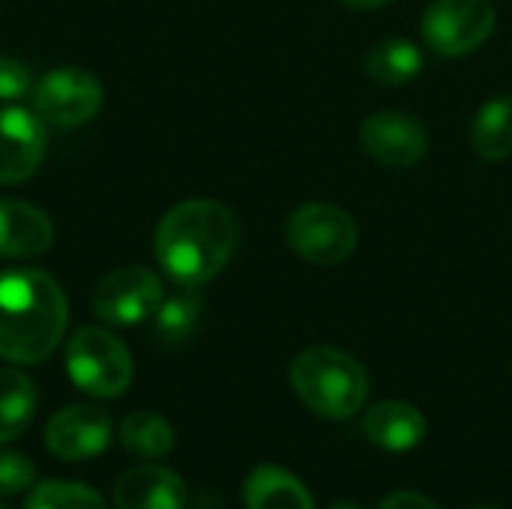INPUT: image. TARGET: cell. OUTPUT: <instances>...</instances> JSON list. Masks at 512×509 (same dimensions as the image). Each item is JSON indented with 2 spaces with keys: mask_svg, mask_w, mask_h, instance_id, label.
<instances>
[{
  "mask_svg": "<svg viewBox=\"0 0 512 509\" xmlns=\"http://www.w3.org/2000/svg\"><path fill=\"white\" fill-rule=\"evenodd\" d=\"M240 240L234 213L219 201H183L171 207L153 237L156 261L180 288H201L231 261Z\"/></svg>",
  "mask_w": 512,
  "mask_h": 509,
  "instance_id": "6da1fadb",
  "label": "cell"
},
{
  "mask_svg": "<svg viewBox=\"0 0 512 509\" xmlns=\"http://www.w3.org/2000/svg\"><path fill=\"white\" fill-rule=\"evenodd\" d=\"M66 321L69 303L54 276L30 267L0 273V357L6 363L45 360L60 345Z\"/></svg>",
  "mask_w": 512,
  "mask_h": 509,
  "instance_id": "7a4b0ae2",
  "label": "cell"
},
{
  "mask_svg": "<svg viewBox=\"0 0 512 509\" xmlns=\"http://www.w3.org/2000/svg\"><path fill=\"white\" fill-rule=\"evenodd\" d=\"M291 387L309 411L327 420H348L366 405L369 375L351 354L315 345L294 357Z\"/></svg>",
  "mask_w": 512,
  "mask_h": 509,
  "instance_id": "3957f363",
  "label": "cell"
},
{
  "mask_svg": "<svg viewBox=\"0 0 512 509\" xmlns=\"http://www.w3.org/2000/svg\"><path fill=\"white\" fill-rule=\"evenodd\" d=\"M66 372L81 393L96 399H114L132 384L135 366L132 354L114 333L84 327L66 345Z\"/></svg>",
  "mask_w": 512,
  "mask_h": 509,
  "instance_id": "277c9868",
  "label": "cell"
},
{
  "mask_svg": "<svg viewBox=\"0 0 512 509\" xmlns=\"http://www.w3.org/2000/svg\"><path fill=\"white\" fill-rule=\"evenodd\" d=\"M288 246L309 264L333 267L357 249V225L351 213L333 204H303L288 219Z\"/></svg>",
  "mask_w": 512,
  "mask_h": 509,
  "instance_id": "5b68a950",
  "label": "cell"
},
{
  "mask_svg": "<svg viewBox=\"0 0 512 509\" xmlns=\"http://www.w3.org/2000/svg\"><path fill=\"white\" fill-rule=\"evenodd\" d=\"M492 0H432L423 12V39L441 57L477 51L495 30Z\"/></svg>",
  "mask_w": 512,
  "mask_h": 509,
  "instance_id": "8992f818",
  "label": "cell"
},
{
  "mask_svg": "<svg viewBox=\"0 0 512 509\" xmlns=\"http://www.w3.org/2000/svg\"><path fill=\"white\" fill-rule=\"evenodd\" d=\"M162 282L153 270L129 264L108 273L93 291V315L105 324L132 327L156 315L162 306Z\"/></svg>",
  "mask_w": 512,
  "mask_h": 509,
  "instance_id": "52a82bcc",
  "label": "cell"
},
{
  "mask_svg": "<svg viewBox=\"0 0 512 509\" xmlns=\"http://www.w3.org/2000/svg\"><path fill=\"white\" fill-rule=\"evenodd\" d=\"M102 84L93 72L78 66L51 69L33 87V111L54 126H81L102 108Z\"/></svg>",
  "mask_w": 512,
  "mask_h": 509,
  "instance_id": "ba28073f",
  "label": "cell"
},
{
  "mask_svg": "<svg viewBox=\"0 0 512 509\" xmlns=\"http://www.w3.org/2000/svg\"><path fill=\"white\" fill-rule=\"evenodd\" d=\"M45 159L42 117L27 108H0V186L30 180Z\"/></svg>",
  "mask_w": 512,
  "mask_h": 509,
  "instance_id": "9c48e42d",
  "label": "cell"
},
{
  "mask_svg": "<svg viewBox=\"0 0 512 509\" xmlns=\"http://www.w3.org/2000/svg\"><path fill=\"white\" fill-rule=\"evenodd\" d=\"M360 141L363 150L387 168H411L429 150V135L423 123L399 111H381L366 117Z\"/></svg>",
  "mask_w": 512,
  "mask_h": 509,
  "instance_id": "30bf717a",
  "label": "cell"
},
{
  "mask_svg": "<svg viewBox=\"0 0 512 509\" xmlns=\"http://www.w3.org/2000/svg\"><path fill=\"white\" fill-rule=\"evenodd\" d=\"M111 441V417L96 405H69L45 426V444L57 459L81 462L99 456Z\"/></svg>",
  "mask_w": 512,
  "mask_h": 509,
  "instance_id": "8fae6325",
  "label": "cell"
},
{
  "mask_svg": "<svg viewBox=\"0 0 512 509\" xmlns=\"http://www.w3.org/2000/svg\"><path fill=\"white\" fill-rule=\"evenodd\" d=\"M54 243V225L30 201L0 198V258H36Z\"/></svg>",
  "mask_w": 512,
  "mask_h": 509,
  "instance_id": "7c38bea8",
  "label": "cell"
},
{
  "mask_svg": "<svg viewBox=\"0 0 512 509\" xmlns=\"http://www.w3.org/2000/svg\"><path fill=\"white\" fill-rule=\"evenodd\" d=\"M186 483L168 468H132L114 483L117 509H186Z\"/></svg>",
  "mask_w": 512,
  "mask_h": 509,
  "instance_id": "4fadbf2b",
  "label": "cell"
},
{
  "mask_svg": "<svg viewBox=\"0 0 512 509\" xmlns=\"http://www.w3.org/2000/svg\"><path fill=\"white\" fill-rule=\"evenodd\" d=\"M363 429L375 447L387 453H408L423 441L426 420L414 405L390 399V402H378L369 408Z\"/></svg>",
  "mask_w": 512,
  "mask_h": 509,
  "instance_id": "5bb4252c",
  "label": "cell"
},
{
  "mask_svg": "<svg viewBox=\"0 0 512 509\" xmlns=\"http://www.w3.org/2000/svg\"><path fill=\"white\" fill-rule=\"evenodd\" d=\"M246 509H315L309 489L279 465H261L243 486Z\"/></svg>",
  "mask_w": 512,
  "mask_h": 509,
  "instance_id": "9a60e30c",
  "label": "cell"
},
{
  "mask_svg": "<svg viewBox=\"0 0 512 509\" xmlns=\"http://www.w3.org/2000/svg\"><path fill=\"white\" fill-rule=\"evenodd\" d=\"M36 384L18 369H0V444L15 441L36 417Z\"/></svg>",
  "mask_w": 512,
  "mask_h": 509,
  "instance_id": "2e32d148",
  "label": "cell"
},
{
  "mask_svg": "<svg viewBox=\"0 0 512 509\" xmlns=\"http://www.w3.org/2000/svg\"><path fill=\"white\" fill-rule=\"evenodd\" d=\"M471 147L486 162H504L512 156V99L495 96L486 102L471 126Z\"/></svg>",
  "mask_w": 512,
  "mask_h": 509,
  "instance_id": "e0dca14e",
  "label": "cell"
},
{
  "mask_svg": "<svg viewBox=\"0 0 512 509\" xmlns=\"http://www.w3.org/2000/svg\"><path fill=\"white\" fill-rule=\"evenodd\" d=\"M423 69V54L408 39H384L366 57V72L384 87H399L417 78Z\"/></svg>",
  "mask_w": 512,
  "mask_h": 509,
  "instance_id": "ac0fdd59",
  "label": "cell"
},
{
  "mask_svg": "<svg viewBox=\"0 0 512 509\" xmlns=\"http://www.w3.org/2000/svg\"><path fill=\"white\" fill-rule=\"evenodd\" d=\"M120 444L126 453L141 459H159L168 456L174 447V429L165 417L150 411H135L120 423Z\"/></svg>",
  "mask_w": 512,
  "mask_h": 509,
  "instance_id": "d6986e66",
  "label": "cell"
},
{
  "mask_svg": "<svg viewBox=\"0 0 512 509\" xmlns=\"http://www.w3.org/2000/svg\"><path fill=\"white\" fill-rule=\"evenodd\" d=\"M204 312V300L198 294V288H183L180 294L162 300V306L156 309V339L162 345H183L201 321Z\"/></svg>",
  "mask_w": 512,
  "mask_h": 509,
  "instance_id": "ffe728a7",
  "label": "cell"
},
{
  "mask_svg": "<svg viewBox=\"0 0 512 509\" xmlns=\"http://www.w3.org/2000/svg\"><path fill=\"white\" fill-rule=\"evenodd\" d=\"M24 509H105V501L96 489H87L81 483H42L33 489Z\"/></svg>",
  "mask_w": 512,
  "mask_h": 509,
  "instance_id": "44dd1931",
  "label": "cell"
},
{
  "mask_svg": "<svg viewBox=\"0 0 512 509\" xmlns=\"http://www.w3.org/2000/svg\"><path fill=\"white\" fill-rule=\"evenodd\" d=\"M33 477H36V468L30 459L12 450H0V498L27 492L33 486Z\"/></svg>",
  "mask_w": 512,
  "mask_h": 509,
  "instance_id": "7402d4cb",
  "label": "cell"
},
{
  "mask_svg": "<svg viewBox=\"0 0 512 509\" xmlns=\"http://www.w3.org/2000/svg\"><path fill=\"white\" fill-rule=\"evenodd\" d=\"M30 66L15 60V57H6L0 54V102H15L21 99L24 93H30Z\"/></svg>",
  "mask_w": 512,
  "mask_h": 509,
  "instance_id": "603a6c76",
  "label": "cell"
},
{
  "mask_svg": "<svg viewBox=\"0 0 512 509\" xmlns=\"http://www.w3.org/2000/svg\"><path fill=\"white\" fill-rule=\"evenodd\" d=\"M381 509H441L435 507L426 495H417V492H393Z\"/></svg>",
  "mask_w": 512,
  "mask_h": 509,
  "instance_id": "cb8c5ba5",
  "label": "cell"
},
{
  "mask_svg": "<svg viewBox=\"0 0 512 509\" xmlns=\"http://www.w3.org/2000/svg\"><path fill=\"white\" fill-rule=\"evenodd\" d=\"M342 3L351 6V9H378V6H384L390 0H342Z\"/></svg>",
  "mask_w": 512,
  "mask_h": 509,
  "instance_id": "d4e9b609",
  "label": "cell"
},
{
  "mask_svg": "<svg viewBox=\"0 0 512 509\" xmlns=\"http://www.w3.org/2000/svg\"><path fill=\"white\" fill-rule=\"evenodd\" d=\"M333 509H360V507H354V504H336Z\"/></svg>",
  "mask_w": 512,
  "mask_h": 509,
  "instance_id": "484cf974",
  "label": "cell"
},
{
  "mask_svg": "<svg viewBox=\"0 0 512 509\" xmlns=\"http://www.w3.org/2000/svg\"><path fill=\"white\" fill-rule=\"evenodd\" d=\"M477 509H495V507H477Z\"/></svg>",
  "mask_w": 512,
  "mask_h": 509,
  "instance_id": "4316f807",
  "label": "cell"
},
{
  "mask_svg": "<svg viewBox=\"0 0 512 509\" xmlns=\"http://www.w3.org/2000/svg\"><path fill=\"white\" fill-rule=\"evenodd\" d=\"M0 509H3V507H0Z\"/></svg>",
  "mask_w": 512,
  "mask_h": 509,
  "instance_id": "83f0119b",
  "label": "cell"
}]
</instances>
